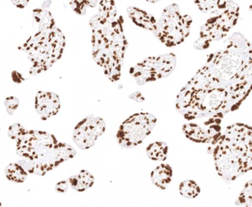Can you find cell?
<instances>
[{
    "label": "cell",
    "mask_w": 252,
    "mask_h": 207,
    "mask_svg": "<svg viewBox=\"0 0 252 207\" xmlns=\"http://www.w3.org/2000/svg\"><path fill=\"white\" fill-rule=\"evenodd\" d=\"M147 2H151V3H156V2H159L160 0H146Z\"/></svg>",
    "instance_id": "cell-28"
},
{
    "label": "cell",
    "mask_w": 252,
    "mask_h": 207,
    "mask_svg": "<svg viewBox=\"0 0 252 207\" xmlns=\"http://www.w3.org/2000/svg\"><path fill=\"white\" fill-rule=\"evenodd\" d=\"M127 14L131 20L137 26L144 30H149L154 34L157 29V21L152 14L136 7L128 8Z\"/></svg>",
    "instance_id": "cell-13"
},
{
    "label": "cell",
    "mask_w": 252,
    "mask_h": 207,
    "mask_svg": "<svg viewBox=\"0 0 252 207\" xmlns=\"http://www.w3.org/2000/svg\"><path fill=\"white\" fill-rule=\"evenodd\" d=\"M67 188H68V183L66 181L59 182L56 185V190L60 193H64V192H67Z\"/></svg>",
    "instance_id": "cell-24"
},
{
    "label": "cell",
    "mask_w": 252,
    "mask_h": 207,
    "mask_svg": "<svg viewBox=\"0 0 252 207\" xmlns=\"http://www.w3.org/2000/svg\"><path fill=\"white\" fill-rule=\"evenodd\" d=\"M26 131H27V129L24 126L19 124V123H15V124L10 126L8 135L11 139L17 141Z\"/></svg>",
    "instance_id": "cell-22"
},
{
    "label": "cell",
    "mask_w": 252,
    "mask_h": 207,
    "mask_svg": "<svg viewBox=\"0 0 252 207\" xmlns=\"http://www.w3.org/2000/svg\"><path fill=\"white\" fill-rule=\"evenodd\" d=\"M237 205L252 207V180L246 183L237 198Z\"/></svg>",
    "instance_id": "cell-19"
},
{
    "label": "cell",
    "mask_w": 252,
    "mask_h": 207,
    "mask_svg": "<svg viewBox=\"0 0 252 207\" xmlns=\"http://www.w3.org/2000/svg\"><path fill=\"white\" fill-rule=\"evenodd\" d=\"M129 98L138 103H141L145 101V98L140 92H136L132 94V95H129Z\"/></svg>",
    "instance_id": "cell-26"
},
{
    "label": "cell",
    "mask_w": 252,
    "mask_h": 207,
    "mask_svg": "<svg viewBox=\"0 0 252 207\" xmlns=\"http://www.w3.org/2000/svg\"><path fill=\"white\" fill-rule=\"evenodd\" d=\"M101 0H88L89 2L90 7H95L97 5L98 2H100Z\"/></svg>",
    "instance_id": "cell-27"
},
{
    "label": "cell",
    "mask_w": 252,
    "mask_h": 207,
    "mask_svg": "<svg viewBox=\"0 0 252 207\" xmlns=\"http://www.w3.org/2000/svg\"><path fill=\"white\" fill-rule=\"evenodd\" d=\"M187 86L229 89L249 95L252 91V42L241 33L231 35L225 48L209 55Z\"/></svg>",
    "instance_id": "cell-1"
},
{
    "label": "cell",
    "mask_w": 252,
    "mask_h": 207,
    "mask_svg": "<svg viewBox=\"0 0 252 207\" xmlns=\"http://www.w3.org/2000/svg\"><path fill=\"white\" fill-rule=\"evenodd\" d=\"M16 142L18 163L31 174L45 176L76 155L71 145L42 130H27Z\"/></svg>",
    "instance_id": "cell-3"
},
{
    "label": "cell",
    "mask_w": 252,
    "mask_h": 207,
    "mask_svg": "<svg viewBox=\"0 0 252 207\" xmlns=\"http://www.w3.org/2000/svg\"><path fill=\"white\" fill-rule=\"evenodd\" d=\"M61 106L60 97L54 92H39L35 98V108L42 120L55 116Z\"/></svg>",
    "instance_id": "cell-12"
},
{
    "label": "cell",
    "mask_w": 252,
    "mask_h": 207,
    "mask_svg": "<svg viewBox=\"0 0 252 207\" xmlns=\"http://www.w3.org/2000/svg\"><path fill=\"white\" fill-rule=\"evenodd\" d=\"M19 104H20V101H19L18 98H15V97H8L5 99V108L10 115L14 114V111L18 108Z\"/></svg>",
    "instance_id": "cell-23"
},
{
    "label": "cell",
    "mask_w": 252,
    "mask_h": 207,
    "mask_svg": "<svg viewBox=\"0 0 252 207\" xmlns=\"http://www.w3.org/2000/svg\"><path fill=\"white\" fill-rule=\"evenodd\" d=\"M213 145L215 168L224 180L232 181L252 170V155L241 145L222 135Z\"/></svg>",
    "instance_id": "cell-5"
},
{
    "label": "cell",
    "mask_w": 252,
    "mask_h": 207,
    "mask_svg": "<svg viewBox=\"0 0 252 207\" xmlns=\"http://www.w3.org/2000/svg\"><path fill=\"white\" fill-rule=\"evenodd\" d=\"M191 23V17L181 14L179 6L172 4L163 10L154 35L166 47L177 46L188 37Z\"/></svg>",
    "instance_id": "cell-7"
},
{
    "label": "cell",
    "mask_w": 252,
    "mask_h": 207,
    "mask_svg": "<svg viewBox=\"0 0 252 207\" xmlns=\"http://www.w3.org/2000/svg\"><path fill=\"white\" fill-rule=\"evenodd\" d=\"M179 191L182 196L191 199L196 198L200 194V189L194 181L187 180L180 184Z\"/></svg>",
    "instance_id": "cell-18"
},
{
    "label": "cell",
    "mask_w": 252,
    "mask_h": 207,
    "mask_svg": "<svg viewBox=\"0 0 252 207\" xmlns=\"http://www.w3.org/2000/svg\"><path fill=\"white\" fill-rule=\"evenodd\" d=\"M172 179V169L169 164H162L155 168L151 173L153 184L161 189H166Z\"/></svg>",
    "instance_id": "cell-14"
},
{
    "label": "cell",
    "mask_w": 252,
    "mask_h": 207,
    "mask_svg": "<svg viewBox=\"0 0 252 207\" xmlns=\"http://www.w3.org/2000/svg\"><path fill=\"white\" fill-rule=\"evenodd\" d=\"M7 179L15 183H23L26 181L28 173L26 169L19 163H11L5 170Z\"/></svg>",
    "instance_id": "cell-16"
},
{
    "label": "cell",
    "mask_w": 252,
    "mask_h": 207,
    "mask_svg": "<svg viewBox=\"0 0 252 207\" xmlns=\"http://www.w3.org/2000/svg\"><path fill=\"white\" fill-rule=\"evenodd\" d=\"M70 7L73 11L79 15L86 14V9L90 6L88 0H70Z\"/></svg>",
    "instance_id": "cell-21"
},
{
    "label": "cell",
    "mask_w": 252,
    "mask_h": 207,
    "mask_svg": "<svg viewBox=\"0 0 252 207\" xmlns=\"http://www.w3.org/2000/svg\"><path fill=\"white\" fill-rule=\"evenodd\" d=\"M70 186L78 192H84L91 188L94 183V177L90 172L82 170L68 179Z\"/></svg>",
    "instance_id": "cell-15"
},
{
    "label": "cell",
    "mask_w": 252,
    "mask_h": 207,
    "mask_svg": "<svg viewBox=\"0 0 252 207\" xmlns=\"http://www.w3.org/2000/svg\"><path fill=\"white\" fill-rule=\"evenodd\" d=\"M250 11H252V5L250 6Z\"/></svg>",
    "instance_id": "cell-29"
},
{
    "label": "cell",
    "mask_w": 252,
    "mask_h": 207,
    "mask_svg": "<svg viewBox=\"0 0 252 207\" xmlns=\"http://www.w3.org/2000/svg\"><path fill=\"white\" fill-rule=\"evenodd\" d=\"M157 119L147 112L137 113L126 119L116 134L118 143L126 149L135 148L151 133Z\"/></svg>",
    "instance_id": "cell-8"
},
{
    "label": "cell",
    "mask_w": 252,
    "mask_h": 207,
    "mask_svg": "<svg viewBox=\"0 0 252 207\" xmlns=\"http://www.w3.org/2000/svg\"><path fill=\"white\" fill-rule=\"evenodd\" d=\"M124 20L113 0H101L98 13L91 18L93 58L112 82L120 80L124 58L128 48Z\"/></svg>",
    "instance_id": "cell-2"
},
{
    "label": "cell",
    "mask_w": 252,
    "mask_h": 207,
    "mask_svg": "<svg viewBox=\"0 0 252 207\" xmlns=\"http://www.w3.org/2000/svg\"><path fill=\"white\" fill-rule=\"evenodd\" d=\"M200 123L184 124L183 131L189 140L197 143H212L213 145L221 136V120L203 118Z\"/></svg>",
    "instance_id": "cell-11"
},
{
    "label": "cell",
    "mask_w": 252,
    "mask_h": 207,
    "mask_svg": "<svg viewBox=\"0 0 252 207\" xmlns=\"http://www.w3.org/2000/svg\"><path fill=\"white\" fill-rule=\"evenodd\" d=\"M30 0H11L12 3L19 8H24L27 6Z\"/></svg>",
    "instance_id": "cell-25"
},
{
    "label": "cell",
    "mask_w": 252,
    "mask_h": 207,
    "mask_svg": "<svg viewBox=\"0 0 252 207\" xmlns=\"http://www.w3.org/2000/svg\"><path fill=\"white\" fill-rule=\"evenodd\" d=\"M199 9L203 13L212 12L220 3V0H193Z\"/></svg>",
    "instance_id": "cell-20"
},
{
    "label": "cell",
    "mask_w": 252,
    "mask_h": 207,
    "mask_svg": "<svg viewBox=\"0 0 252 207\" xmlns=\"http://www.w3.org/2000/svg\"><path fill=\"white\" fill-rule=\"evenodd\" d=\"M147 156L153 161H164L167 158L168 145L163 142L150 144L147 148Z\"/></svg>",
    "instance_id": "cell-17"
},
{
    "label": "cell",
    "mask_w": 252,
    "mask_h": 207,
    "mask_svg": "<svg viewBox=\"0 0 252 207\" xmlns=\"http://www.w3.org/2000/svg\"><path fill=\"white\" fill-rule=\"evenodd\" d=\"M65 38L56 23L38 26L36 34L20 47L32 64L30 73L37 75L49 70L63 55Z\"/></svg>",
    "instance_id": "cell-4"
},
{
    "label": "cell",
    "mask_w": 252,
    "mask_h": 207,
    "mask_svg": "<svg viewBox=\"0 0 252 207\" xmlns=\"http://www.w3.org/2000/svg\"><path fill=\"white\" fill-rule=\"evenodd\" d=\"M240 15V7L232 0H225L212 11V16L200 28V37L194 42L195 49H208L213 42L227 36L235 25Z\"/></svg>",
    "instance_id": "cell-6"
},
{
    "label": "cell",
    "mask_w": 252,
    "mask_h": 207,
    "mask_svg": "<svg viewBox=\"0 0 252 207\" xmlns=\"http://www.w3.org/2000/svg\"><path fill=\"white\" fill-rule=\"evenodd\" d=\"M105 122L101 117L90 115L75 128L73 139L80 149L92 148L97 139L105 132Z\"/></svg>",
    "instance_id": "cell-10"
},
{
    "label": "cell",
    "mask_w": 252,
    "mask_h": 207,
    "mask_svg": "<svg viewBox=\"0 0 252 207\" xmlns=\"http://www.w3.org/2000/svg\"><path fill=\"white\" fill-rule=\"evenodd\" d=\"M176 65L173 53L146 58L129 70L132 77L140 86L170 76Z\"/></svg>",
    "instance_id": "cell-9"
}]
</instances>
